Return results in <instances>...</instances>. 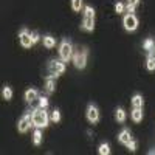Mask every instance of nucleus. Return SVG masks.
Listing matches in <instances>:
<instances>
[{
    "instance_id": "nucleus-29",
    "label": "nucleus",
    "mask_w": 155,
    "mask_h": 155,
    "mask_svg": "<svg viewBox=\"0 0 155 155\" xmlns=\"http://www.w3.org/2000/svg\"><path fill=\"white\" fill-rule=\"evenodd\" d=\"M149 58H150V59H155V47L149 51Z\"/></svg>"
},
{
    "instance_id": "nucleus-31",
    "label": "nucleus",
    "mask_w": 155,
    "mask_h": 155,
    "mask_svg": "<svg viewBox=\"0 0 155 155\" xmlns=\"http://www.w3.org/2000/svg\"><path fill=\"white\" fill-rule=\"evenodd\" d=\"M155 153V149H152V150H149V155H153Z\"/></svg>"
},
{
    "instance_id": "nucleus-12",
    "label": "nucleus",
    "mask_w": 155,
    "mask_h": 155,
    "mask_svg": "<svg viewBox=\"0 0 155 155\" xmlns=\"http://www.w3.org/2000/svg\"><path fill=\"white\" fill-rule=\"evenodd\" d=\"M54 78H56V76H53V74L47 76V90H48V92H53L54 87H56V84H54Z\"/></svg>"
},
{
    "instance_id": "nucleus-15",
    "label": "nucleus",
    "mask_w": 155,
    "mask_h": 155,
    "mask_svg": "<svg viewBox=\"0 0 155 155\" xmlns=\"http://www.w3.org/2000/svg\"><path fill=\"white\" fill-rule=\"evenodd\" d=\"M33 137H34V144L39 146V144H41V141H42V132L39 130V127L34 130V135H33Z\"/></svg>"
},
{
    "instance_id": "nucleus-18",
    "label": "nucleus",
    "mask_w": 155,
    "mask_h": 155,
    "mask_svg": "<svg viewBox=\"0 0 155 155\" xmlns=\"http://www.w3.org/2000/svg\"><path fill=\"white\" fill-rule=\"evenodd\" d=\"M153 47H155V44H153L152 39H146L144 44H143V50H146V51H150Z\"/></svg>"
},
{
    "instance_id": "nucleus-6",
    "label": "nucleus",
    "mask_w": 155,
    "mask_h": 155,
    "mask_svg": "<svg viewBox=\"0 0 155 155\" xmlns=\"http://www.w3.org/2000/svg\"><path fill=\"white\" fill-rule=\"evenodd\" d=\"M19 39H20V44H22V47H25V48H30L31 45H34L31 34L28 33V30H25V28H23V30L19 33Z\"/></svg>"
},
{
    "instance_id": "nucleus-19",
    "label": "nucleus",
    "mask_w": 155,
    "mask_h": 155,
    "mask_svg": "<svg viewBox=\"0 0 155 155\" xmlns=\"http://www.w3.org/2000/svg\"><path fill=\"white\" fill-rule=\"evenodd\" d=\"M2 95H3V98H5L6 101H9V99L12 98V90H11L9 87H3V92H2Z\"/></svg>"
},
{
    "instance_id": "nucleus-22",
    "label": "nucleus",
    "mask_w": 155,
    "mask_h": 155,
    "mask_svg": "<svg viewBox=\"0 0 155 155\" xmlns=\"http://www.w3.org/2000/svg\"><path fill=\"white\" fill-rule=\"evenodd\" d=\"M48 106V98H45V96H42V98H39V107H42V109H45Z\"/></svg>"
},
{
    "instance_id": "nucleus-27",
    "label": "nucleus",
    "mask_w": 155,
    "mask_h": 155,
    "mask_svg": "<svg viewBox=\"0 0 155 155\" xmlns=\"http://www.w3.org/2000/svg\"><path fill=\"white\" fill-rule=\"evenodd\" d=\"M126 9H127V12H130V14H132V12L135 11V5H132V3H129V5L126 6Z\"/></svg>"
},
{
    "instance_id": "nucleus-9",
    "label": "nucleus",
    "mask_w": 155,
    "mask_h": 155,
    "mask_svg": "<svg viewBox=\"0 0 155 155\" xmlns=\"http://www.w3.org/2000/svg\"><path fill=\"white\" fill-rule=\"evenodd\" d=\"M82 28L87 30V31H93V28H95V19H92V17H84Z\"/></svg>"
},
{
    "instance_id": "nucleus-25",
    "label": "nucleus",
    "mask_w": 155,
    "mask_h": 155,
    "mask_svg": "<svg viewBox=\"0 0 155 155\" xmlns=\"http://www.w3.org/2000/svg\"><path fill=\"white\" fill-rule=\"evenodd\" d=\"M126 146H127V149H129V150H132V152H134V150H137V143H135L134 140H130Z\"/></svg>"
},
{
    "instance_id": "nucleus-8",
    "label": "nucleus",
    "mask_w": 155,
    "mask_h": 155,
    "mask_svg": "<svg viewBox=\"0 0 155 155\" xmlns=\"http://www.w3.org/2000/svg\"><path fill=\"white\" fill-rule=\"evenodd\" d=\"M118 140H120V143H123V144H127L129 141L132 140V137H130V130H127V129L121 130V134L118 135Z\"/></svg>"
},
{
    "instance_id": "nucleus-21",
    "label": "nucleus",
    "mask_w": 155,
    "mask_h": 155,
    "mask_svg": "<svg viewBox=\"0 0 155 155\" xmlns=\"http://www.w3.org/2000/svg\"><path fill=\"white\" fill-rule=\"evenodd\" d=\"M81 6H82V0H71L73 11H81Z\"/></svg>"
},
{
    "instance_id": "nucleus-14",
    "label": "nucleus",
    "mask_w": 155,
    "mask_h": 155,
    "mask_svg": "<svg viewBox=\"0 0 155 155\" xmlns=\"http://www.w3.org/2000/svg\"><path fill=\"white\" fill-rule=\"evenodd\" d=\"M44 45L47 48H53L54 47V39L51 36H44Z\"/></svg>"
},
{
    "instance_id": "nucleus-30",
    "label": "nucleus",
    "mask_w": 155,
    "mask_h": 155,
    "mask_svg": "<svg viewBox=\"0 0 155 155\" xmlns=\"http://www.w3.org/2000/svg\"><path fill=\"white\" fill-rule=\"evenodd\" d=\"M129 3H132V5H137V3H138V0H129Z\"/></svg>"
},
{
    "instance_id": "nucleus-16",
    "label": "nucleus",
    "mask_w": 155,
    "mask_h": 155,
    "mask_svg": "<svg viewBox=\"0 0 155 155\" xmlns=\"http://www.w3.org/2000/svg\"><path fill=\"white\" fill-rule=\"evenodd\" d=\"M98 152H99L101 155H107V153H110V147H109V144H107V143H102V144L99 146Z\"/></svg>"
},
{
    "instance_id": "nucleus-1",
    "label": "nucleus",
    "mask_w": 155,
    "mask_h": 155,
    "mask_svg": "<svg viewBox=\"0 0 155 155\" xmlns=\"http://www.w3.org/2000/svg\"><path fill=\"white\" fill-rule=\"evenodd\" d=\"M33 126H36V127H39V129L48 126V115H47L45 109L39 107L37 110L33 112Z\"/></svg>"
},
{
    "instance_id": "nucleus-11",
    "label": "nucleus",
    "mask_w": 155,
    "mask_h": 155,
    "mask_svg": "<svg viewBox=\"0 0 155 155\" xmlns=\"http://www.w3.org/2000/svg\"><path fill=\"white\" fill-rule=\"evenodd\" d=\"M25 99H27L28 102H33L34 99H37V90H34V88L27 90V93H25Z\"/></svg>"
},
{
    "instance_id": "nucleus-24",
    "label": "nucleus",
    "mask_w": 155,
    "mask_h": 155,
    "mask_svg": "<svg viewBox=\"0 0 155 155\" xmlns=\"http://www.w3.org/2000/svg\"><path fill=\"white\" fill-rule=\"evenodd\" d=\"M51 120H53L54 123H58V121L61 120V113H59V110H53V113H51Z\"/></svg>"
},
{
    "instance_id": "nucleus-26",
    "label": "nucleus",
    "mask_w": 155,
    "mask_h": 155,
    "mask_svg": "<svg viewBox=\"0 0 155 155\" xmlns=\"http://www.w3.org/2000/svg\"><path fill=\"white\" fill-rule=\"evenodd\" d=\"M115 11L118 12V14H121V12L124 11V5H123V3H116V5H115Z\"/></svg>"
},
{
    "instance_id": "nucleus-10",
    "label": "nucleus",
    "mask_w": 155,
    "mask_h": 155,
    "mask_svg": "<svg viewBox=\"0 0 155 155\" xmlns=\"http://www.w3.org/2000/svg\"><path fill=\"white\" fill-rule=\"evenodd\" d=\"M141 118H143V110H141V107H134V112H132V120L135 123H140Z\"/></svg>"
},
{
    "instance_id": "nucleus-4",
    "label": "nucleus",
    "mask_w": 155,
    "mask_h": 155,
    "mask_svg": "<svg viewBox=\"0 0 155 155\" xmlns=\"http://www.w3.org/2000/svg\"><path fill=\"white\" fill-rule=\"evenodd\" d=\"M48 71L53 74V76H59L65 71V65H64V62H59V61H51L50 65H48Z\"/></svg>"
},
{
    "instance_id": "nucleus-17",
    "label": "nucleus",
    "mask_w": 155,
    "mask_h": 155,
    "mask_svg": "<svg viewBox=\"0 0 155 155\" xmlns=\"http://www.w3.org/2000/svg\"><path fill=\"white\" fill-rule=\"evenodd\" d=\"M116 120H118L120 123H124L126 121V112L123 110V109H118V110H116Z\"/></svg>"
},
{
    "instance_id": "nucleus-7",
    "label": "nucleus",
    "mask_w": 155,
    "mask_h": 155,
    "mask_svg": "<svg viewBox=\"0 0 155 155\" xmlns=\"http://www.w3.org/2000/svg\"><path fill=\"white\" fill-rule=\"evenodd\" d=\"M87 120H88L90 123H93V124L99 120V112H98L96 106L90 104V106L87 107Z\"/></svg>"
},
{
    "instance_id": "nucleus-5",
    "label": "nucleus",
    "mask_w": 155,
    "mask_h": 155,
    "mask_svg": "<svg viewBox=\"0 0 155 155\" xmlns=\"http://www.w3.org/2000/svg\"><path fill=\"white\" fill-rule=\"evenodd\" d=\"M123 25L127 31H135L137 27H138V19L134 16V14H127L124 19H123Z\"/></svg>"
},
{
    "instance_id": "nucleus-20",
    "label": "nucleus",
    "mask_w": 155,
    "mask_h": 155,
    "mask_svg": "<svg viewBox=\"0 0 155 155\" xmlns=\"http://www.w3.org/2000/svg\"><path fill=\"white\" fill-rule=\"evenodd\" d=\"M84 14H85V17H92V19H95V11H93L92 6H85V8H84Z\"/></svg>"
},
{
    "instance_id": "nucleus-13",
    "label": "nucleus",
    "mask_w": 155,
    "mask_h": 155,
    "mask_svg": "<svg viewBox=\"0 0 155 155\" xmlns=\"http://www.w3.org/2000/svg\"><path fill=\"white\" fill-rule=\"evenodd\" d=\"M132 106L134 107H143V98H141V95H134Z\"/></svg>"
},
{
    "instance_id": "nucleus-28",
    "label": "nucleus",
    "mask_w": 155,
    "mask_h": 155,
    "mask_svg": "<svg viewBox=\"0 0 155 155\" xmlns=\"http://www.w3.org/2000/svg\"><path fill=\"white\" fill-rule=\"evenodd\" d=\"M31 37H33V42H34V44L39 41V34H37V33H33V34H31Z\"/></svg>"
},
{
    "instance_id": "nucleus-3",
    "label": "nucleus",
    "mask_w": 155,
    "mask_h": 155,
    "mask_svg": "<svg viewBox=\"0 0 155 155\" xmlns=\"http://www.w3.org/2000/svg\"><path fill=\"white\" fill-rule=\"evenodd\" d=\"M73 62H74V67L76 68H84L87 65V50L84 48L82 51L76 53L73 56Z\"/></svg>"
},
{
    "instance_id": "nucleus-23",
    "label": "nucleus",
    "mask_w": 155,
    "mask_h": 155,
    "mask_svg": "<svg viewBox=\"0 0 155 155\" xmlns=\"http://www.w3.org/2000/svg\"><path fill=\"white\" fill-rule=\"evenodd\" d=\"M146 67H147V70H155V59L147 58V64H146Z\"/></svg>"
},
{
    "instance_id": "nucleus-2",
    "label": "nucleus",
    "mask_w": 155,
    "mask_h": 155,
    "mask_svg": "<svg viewBox=\"0 0 155 155\" xmlns=\"http://www.w3.org/2000/svg\"><path fill=\"white\" fill-rule=\"evenodd\" d=\"M59 54H61L62 61L71 59V56H73V47H71V44L67 41V39H65V41H62V44L59 47Z\"/></svg>"
}]
</instances>
